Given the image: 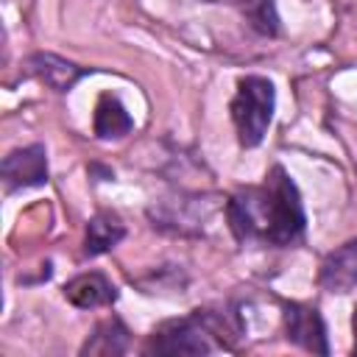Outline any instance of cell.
<instances>
[{
	"label": "cell",
	"mask_w": 357,
	"mask_h": 357,
	"mask_svg": "<svg viewBox=\"0 0 357 357\" xmlns=\"http://www.w3.org/2000/svg\"><path fill=\"white\" fill-rule=\"evenodd\" d=\"M64 298L78 310H98L117 301V287L103 273L86 271L64 284Z\"/></svg>",
	"instance_id": "ba28073f"
},
{
	"label": "cell",
	"mask_w": 357,
	"mask_h": 357,
	"mask_svg": "<svg viewBox=\"0 0 357 357\" xmlns=\"http://www.w3.org/2000/svg\"><path fill=\"white\" fill-rule=\"evenodd\" d=\"M126 237V226L117 215L100 212L95 218H89L86 223V237H84V254L86 257H100L106 251H112L120 240Z\"/></svg>",
	"instance_id": "8fae6325"
},
{
	"label": "cell",
	"mask_w": 357,
	"mask_h": 357,
	"mask_svg": "<svg viewBox=\"0 0 357 357\" xmlns=\"http://www.w3.org/2000/svg\"><path fill=\"white\" fill-rule=\"evenodd\" d=\"M131 343V332L126 329V324L117 315L103 318L95 332L86 337V343L81 346V354H103V357H114V354H126Z\"/></svg>",
	"instance_id": "30bf717a"
},
{
	"label": "cell",
	"mask_w": 357,
	"mask_h": 357,
	"mask_svg": "<svg viewBox=\"0 0 357 357\" xmlns=\"http://www.w3.org/2000/svg\"><path fill=\"white\" fill-rule=\"evenodd\" d=\"M226 220L240 243H265L273 248L301 240L307 215L301 192L282 165H273L262 184L243 187L226 201Z\"/></svg>",
	"instance_id": "6da1fadb"
},
{
	"label": "cell",
	"mask_w": 357,
	"mask_h": 357,
	"mask_svg": "<svg viewBox=\"0 0 357 357\" xmlns=\"http://www.w3.org/2000/svg\"><path fill=\"white\" fill-rule=\"evenodd\" d=\"M201 3L229 6V8L240 11L248 20V25L262 36H276L279 33V11H276L273 0H201Z\"/></svg>",
	"instance_id": "7c38bea8"
},
{
	"label": "cell",
	"mask_w": 357,
	"mask_h": 357,
	"mask_svg": "<svg viewBox=\"0 0 357 357\" xmlns=\"http://www.w3.org/2000/svg\"><path fill=\"white\" fill-rule=\"evenodd\" d=\"M0 173H3V184L8 192L47 184V151H45V145L33 142V145L11 151L3 159Z\"/></svg>",
	"instance_id": "5b68a950"
},
{
	"label": "cell",
	"mask_w": 357,
	"mask_h": 357,
	"mask_svg": "<svg viewBox=\"0 0 357 357\" xmlns=\"http://www.w3.org/2000/svg\"><path fill=\"white\" fill-rule=\"evenodd\" d=\"M229 337V324L220 312L192 310L184 318L159 324L145 343V354H212L220 349H231Z\"/></svg>",
	"instance_id": "7a4b0ae2"
},
{
	"label": "cell",
	"mask_w": 357,
	"mask_h": 357,
	"mask_svg": "<svg viewBox=\"0 0 357 357\" xmlns=\"http://www.w3.org/2000/svg\"><path fill=\"white\" fill-rule=\"evenodd\" d=\"M28 73L53 92H70L86 75V67H78L75 61H67L56 53H33L28 59Z\"/></svg>",
	"instance_id": "52a82bcc"
},
{
	"label": "cell",
	"mask_w": 357,
	"mask_h": 357,
	"mask_svg": "<svg viewBox=\"0 0 357 357\" xmlns=\"http://www.w3.org/2000/svg\"><path fill=\"white\" fill-rule=\"evenodd\" d=\"M351 332H354V349H351V354L357 357V304H354V315H351Z\"/></svg>",
	"instance_id": "4fadbf2b"
},
{
	"label": "cell",
	"mask_w": 357,
	"mask_h": 357,
	"mask_svg": "<svg viewBox=\"0 0 357 357\" xmlns=\"http://www.w3.org/2000/svg\"><path fill=\"white\" fill-rule=\"evenodd\" d=\"M282 315H284V332L287 340L296 343L304 351L312 354H329V340H326V324L321 318V312L310 304H298V301H284L282 304Z\"/></svg>",
	"instance_id": "277c9868"
},
{
	"label": "cell",
	"mask_w": 357,
	"mask_h": 357,
	"mask_svg": "<svg viewBox=\"0 0 357 357\" xmlns=\"http://www.w3.org/2000/svg\"><path fill=\"white\" fill-rule=\"evenodd\" d=\"M318 282L329 293H349L357 287V237L324 257Z\"/></svg>",
	"instance_id": "8992f818"
},
{
	"label": "cell",
	"mask_w": 357,
	"mask_h": 357,
	"mask_svg": "<svg viewBox=\"0 0 357 357\" xmlns=\"http://www.w3.org/2000/svg\"><path fill=\"white\" fill-rule=\"evenodd\" d=\"M92 128H95V137H98V139H120V137L131 134L134 120H131L128 109L120 103L117 95L103 92V95L98 98V106H95Z\"/></svg>",
	"instance_id": "9c48e42d"
},
{
	"label": "cell",
	"mask_w": 357,
	"mask_h": 357,
	"mask_svg": "<svg viewBox=\"0 0 357 357\" xmlns=\"http://www.w3.org/2000/svg\"><path fill=\"white\" fill-rule=\"evenodd\" d=\"M273 109H276V89L271 78L245 75L237 81V92L229 103V112L243 148H257L265 139L273 120Z\"/></svg>",
	"instance_id": "3957f363"
}]
</instances>
